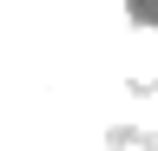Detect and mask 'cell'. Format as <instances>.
<instances>
[{"instance_id":"cell-1","label":"cell","mask_w":158,"mask_h":151,"mask_svg":"<svg viewBox=\"0 0 158 151\" xmlns=\"http://www.w3.org/2000/svg\"><path fill=\"white\" fill-rule=\"evenodd\" d=\"M118 72L132 85H158V20H118Z\"/></svg>"}]
</instances>
